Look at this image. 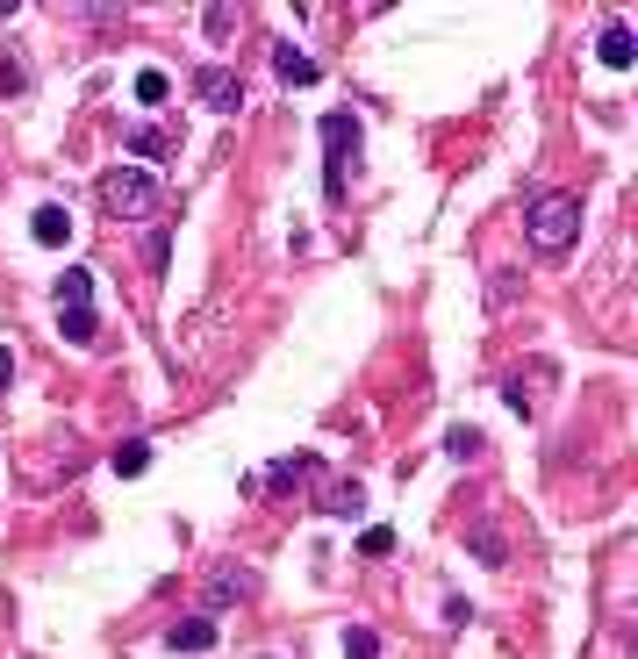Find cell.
I'll list each match as a JSON object with an SVG mask.
<instances>
[{
    "label": "cell",
    "mask_w": 638,
    "mask_h": 659,
    "mask_svg": "<svg viewBox=\"0 0 638 659\" xmlns=\"http://www.w3.org/2000/svg\"><path fill=\"white\" fill-rule=\"evenodd\" d=\"M524 237L538 258H567L582 237V194H531L524 208Z\"/></svg>",
    "instance_id": "6da1fadb"
},
{
    "label": "cell",
    "mask_w": 638,
    "mask_h": 659,
    "mask_svg": "<svg viewBox=\"0 0 638 659\" xmlns=\"http://www.w3.org/2000/svg\"><path fill=\"white\" fill-rule=\"evenodd\" d=\"M101 208H109L115 223H144L151 208H158V179H151L144 165H115V173H101Z\"/></svg>",
    "instance_id": "7a4b0ae2"
},
{
    "label": "cell",
    "mask_w": 638,
    "mask_h": 659,
    "mask_svg": "<svg viewBox=\"0 0 638 659\" xmlns=\"http://www.w3.org/2000/svg\"><path fill=\"white\" fill-rule=\"evenodd\" d=\"M359 158V122L352 115H323V194L344 202V173Z\"/></svg>",
    "instance_id": "3957f363"
},
{
    "label": "cell",
    "mask_w": 638,
    "mask_h": 659,
    "mask_svg": "<svg viewBox=\"0 0 638 659\" xmlns=\"http://www.w3.org/2000/svg\"><path fill=\"white\" fill-rule=\"evenodd\" d=\"M194 94H202V109H216V115L245 109V80H237L230 65H202V72H194Z\"/></svg>",
    "instance_id": "277c9868"
},
{
    "label": "cell",
    "mask_w": 638,
    "mask_h": 659,
    "mask_svg": "<svg viewBox=\"0 0 638 659\" xmlns=\"http://www.w3.org/2000/svg\"><path fill=\"white\" fill-rule=\"evenodd\" d=\"M29 237H37L43 251H58V244L72 237V208H65V202H43L37 216H29Z\"/></svg>",
    "instance_id": "5b68a950"
},
{
    "label": "cell",
    "mask_w": 638,
    "mask_h": 659,
    "mask_svg": "<svg viewBox=\"0 0 638 659\" xmlns=\"http://www.w3.org/2000/svg\"><path fill=\"white\" fill-rule=\"evenodd\" d=\"M316 473H323V459H316V452H295V459H272L258 487H301V481H316Z\"/></svg>",
    "instance_id": "8992f818"
},
{
    "label": "cell",
    "mask_w": 638,
    "mask_h": 659,
    "mask_svg": "<svg viewBox=\"0 0 638 659\" xmlns=\"http://www.w3.org/2000/svg\"><path fill=\"white\" fill-rule=\"evenodd\" d=\"M596 58H603L610 72H625L631 58H638V37H631L625 22H603V37H596Z\"/></svg>",
    "instance_id": "52a82bcc"
},
{
    "label": "cell",
    "mask_w": 638,
    "mask_h": 659,
    "mask_svg": "<svg viewBox=\"0 0 638 659\" xmlns=\"http://www.w3.org/2000/svg\"><path fill=\"white\" fill-rule=\"evenodd\" d=\"M165 646L173 652H208L216 646V617H179L173 631H165Z\"/></svg>",
    "instance_id": "ba28073f"
},
{
    "label": "cell",
    "mask_w": 638,
    "mask_h": 659,
    "mask_svg": "<svg viewBox=\"0 0 638 659\" xmlns=\"http://www.w3.org/2000/svg\"><path fill=\"white\" fill-rule=\"evenodd\" d=\"M251 595H258V574H245V566H230V574L208 580V609H223V603H251Z\"/></svg>",
    "instance_id": "9c48e42d"
},
{
    "label": "cell",
    "mask_w": 638,
    "mask_h": 659,
    "mask_svg": "<svg viewBox=\"0 0 638 659\" xmlns=\"http://www.w3.org/2000/svg\"><path fill=\"white\" fill-rule=\"evenodd\" d=\"M466 552H474L481 566H510V545H503V531L481 516V524H466Z\"/></svg>",
    "instance_id": "30bf717a"
},
{
    "label": "cell",
    "mask_w": 638,
    "mask_h": 659,
    "mask_svg": "<svg viewBox=\"0 0 638 659\" xmlns=\"http://www.w3.org/2000/svg\"><path fill=\"white\" fill-rule=\"evenodd\" d=\"M58 309H94V272H86V266H65V280H58Z\"/></svg>",
    "instance_id": "8fae6325"
},
{
    "label": "cell",
    "mask_w": 638,
    "mask_h": 659,
    "mask_svg": "<svg viewBox=\"0 0 638 659\" xmlns=\"http://www.w3.org/2000/svg\"><path fill=\"white\" fill-rule=\"evenodd\" d=\"M272 72H280L287 86H316V58H301L295 43H280V51H272Z\"/></svg>",
    "instance_id": "7c38bea8"
},
{
    "label": "cell",
    "mask_w": 638,
    "mask_h": 659,
    "mask_svg": "<svg viewBox=\"0 0 638 659\" xmlns=\"http://www.w3.org/2000/svg\"><path fill=\"white\" fill-rule=\"evenodd\" d=\"M109 466L123 473V481H136V473L151 466V437H123V444H115V452H109Z\"/></svg>",
    "instance_id": "4fadbf2b"
},
{
    "label": "cell",
    "mask_w": 638,
    "mask_h": 659,
    "mask_svg": "<svg viewBox=\"0 0 638 659\" xmlns=\"http://www.w3.org/2000/svg\"><path fill=\"white\" fill-rule=\"evenodd\" d=\"M58 337H65V344H94V337H101L94 309H58Z\"/></svg>",
    "instance_id": "5bb4252c"
},
{
    "label": "cell",
    "mask_w": 638,
    "mask_h": 659,
    "mask_svg": "<svg viewBox=\"0 0 638 659\" xmlns=\"http://www.w3.org/2000/svg\"><path fill=\"white\" fill-rule=\"evenodd\" d=\"M445 452H452V459L466 466V459H481V452H488V437H481L474 423H452V431H445Z\"/></svg>",
    "instance_id": "9a60e30c"
},
{
    "label": "cell",
    "mask_w": 638,
    "mask_h": 659,
    "mask_svg": "<svg viewBox=\"0 0 638 659\" xmlns=\"http://www.w3.org/2000/svg\"><path fill=\"white\" fill-rule=\"evenodd\" d=\"M359 509H367L359 481H338V487H323V516H359Z\"/></svg>",
    "instance_id": "2e32d148"
},
{
    "label": "cell",
    "mask_w": 638,
    "mask_h": 659,
    "mask_svg": "<svg viewBox=\"0 0 638 659\" xmlns=\"http://www.w3.org/2000/svg\"><path fill=\"white\" fill-rule=\"evenodd\" d=\"M130 151H136V158H173V136H158V130H130Z\"/></svg>",
    "instance_id": "e0dca14e"
},
{
    "label": "cell",
    "mask_w": 638,
    "mask_h": 659,
    "mask_svg": "<svg viewBox=\"0 0 638 659\" xmlns=\"http://www.w3.org/2000/svg\"><path fill=\"white\" fill-rule=\"evenodd\" d=\"M344 659H381V638H373L367 624H352V631H344Z\"/></svg>",
    "instance_id": "ac0fdd59"
},
{
    "label": "cell",
    "mask_w": 638,
    "mask_h": 659,
    "mask_svg": "<svg viewBox=\"0 0 638 659\" xmlns=\"http://www.w3.org/2000/svg\"><path fill=\"white\" fill-rule=\"evenodd\" d=\"M165 94H173V80H165V72H136V101H144V109H158Z\"/></svg>",
    "instance_id": "d6986e66"
},
{
    "label": "cell",
    "mask_w": 638,
    "mask_h": 659,
    "mask_svg": "<svg viewBox=\"0 0 638 659\" xmlns=\"http://www.w3.org/2000/svg\"><path fill=\"white\" fill-rule=\"evenodd\" d=\"M359 552H367V559H388V552H394V531H388V524H367V531H359Z\"/></svg>",
    "instance_id": "ffe728a7"
},
{
    "label": "cell",
    "mask_w": 638,
    "mask_h": 659,
    "mask_svg": "<svg viewBox=\"0 0 638 659\" xmlns=\"http://www.w3.org/2000/svg\"><path fill=\"white\" fill-rule=\"evenodd\" d=\"M0 86H8V94H29V65L14 51H0Z\"/></svg>",
    "instance_id": "44dd1931"
},
{
    "label": "cell",
    "mask_w": 638,
    "mask_h": 659,
    "mask_svg": "<svg viewBox=\"0 0 638 659\" xmlns=\"http://www.w3.org/2000/svg\"><path fill=\"white\" fill-rule=\"evenodd\" d=\"M202 29H208V43L237 37V8H208V14H202Z\"/></svg>",
    "instance_id": "7402d4cb"
},
{
    "label": "cell",
    "mask_w": 638,
    "mask_h": 659,
    "mask_svg": "<svg viewBox=\"0 0 638 659\" xmlns=\"http://www.w3.org/2000/svg\"><path fill=\"white\" fill-rule=\"evenodd\" d=\"M165 251H173V237H165V229H151V244H144V258H151V272H165Z\"/></svg>",
    "instance_id": "603a6c76"
},
{
    "label": "cell",
    "mask_w": 638,
    "mask_h": 659,
    "mask_svg": "<svg viewBox=\"0 0 638 659\" xmlns=\"http://www.w3.org/2000/svg\"><path fill=\"white\" fill-rule=\"evenodd\" d=\"M8 380H14V351L0 344V388H8Z\"/></svg>",
    "instance_id": "cb8c5ba5"
}]
</instances>
